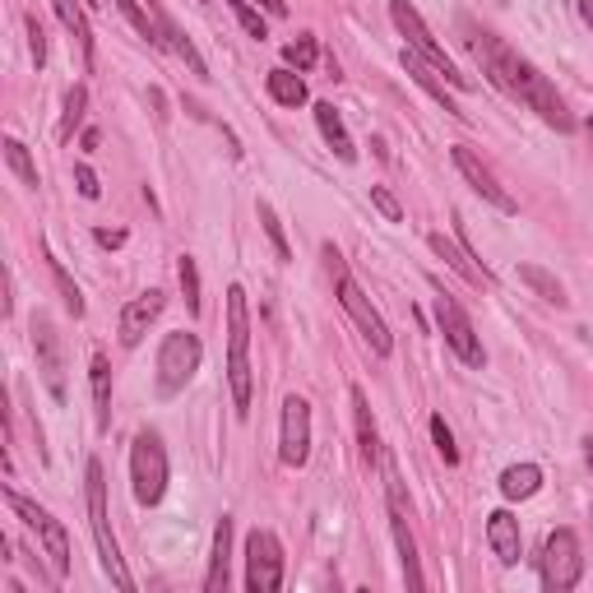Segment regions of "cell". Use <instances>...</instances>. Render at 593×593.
Here are the masks:
<instances>
[{"instance_id":"obj_36","label":"cell","mask_w":593,"mask_h":593,"mask_svg":"<svg viewBox=\"0 0 593 593\" xmlns=\"http://www.w3.org/2000/svg\"><path fill=\"white\" fill-rule=\"evenodd\" d=\"M432 440H436V455H440L445 463H459V450H455V432L445 427V417H440V413L432 417Z\"/></svg>"},{"instance_id":"obj_34","label":"cell","mask_w":593,"mask_h":593,"mask_svg":"<svg viewBox=\"0 0 593 593\" xmlns=\"http://www.w3.org/2000/svg\"><path fill=\"white\" fill-rule=\"evenodd\" d=\"M315 56H321L315 37H296V42H288V47H283V60H288V66H296V70H311Z\"/></svg>"},{"instance_id":"obj_30","label":"cell","mask_w":593,"mask_h":593,"mask_svg":"<svg viewBox=\"0 0 593 593\" xmlns=\"http://www.w3.org/2000/svg\"><path fill=\"white\" fill-rule=\"evenodd\" d=\"M260 223H265V237L273 242V256H279L283 265L292 260V246H288V232H283V223H279V214H273V204H265L260 200Z\"/></svg>"},{"instance_id":"obj_18","label":"cell","mask_w":593,"mask_h":593,"mask_svg":"<svg viewBox=\"0 0 593 593\" xmlns=\"http://www.w3.org/2000/svg\"><path fill=\"white\" fill-rule=\"evenodd\" d=\"M486 542H492V552L501 566H515L519 552H524V538H519V519L511 511H492L486 515Z\"/></svg>"},{"instance_id":"obj_15","label":"cell","mask_w":593,"mask_h":593,"mask_svg":"<svg viewBox=\"0 0 593 593\" xmlns=\"http://www.w3.org/2000/svg\"><path fill=\"white\" fill-rule=\"evenodd\" d=\"M148 14H154V33H158V47H167L172 56L186 60V70L195 75V79H209V66H204V56L195 52V42H190L181 29H177V19L167 14L163 5H148Z\"/></svg>"},{"instance_id":"obj_12","label":"cell","mask_w":593,"mask_h":593,"mask_svg":"<svg viewBox=\"0 0 593 593\" xmlns=\"http://www.w3.org/2000/svg\"><path fill=\"white\" fill-rule=\"evenodd\" d=\"M33 353H37V376L47 385V394L56 404H66V348H60V334L42 311L33 315Z\"/></svg>"},{"instance_id":"obj_9","label":"cell","mask_w":593,"mask_h":593,"mask_svg":"<svg viewBox=\"0 0 593 593\" xmlns=\"http://www.w3.org/2000/svg\"><path fill=\"white\" fill-rule=\"evenodd\" d=\"M131 482L139 505H158L167 492V450L154 432H139L131 445Z\"/></svg>"},{"instance_id":"obj_27","label":"cell","mask_w":593,"mask_h":593,"mask_svg":"<svg viewBox=\"0 0 593 593\" xmlns=\"http://www.w3.org/2000/svg\"><path fill=\"white\" fill-rule=\"evenodd\" d=\"M519 279L528 283V288H534L538 296H542V302H552V306H566V288L552 279V273H547V269H538V265H519Z\"/></svg>"},{"instance_id":"obj_6","label":"cell","mask_w":593,"mask_h":593,"mask_svg":"<svg viewBox=\"0 0 593 593\" xmlns=\"http://www.w3.org/2000/svg\"><path fill=\"white\" fill-rule=\"evenodd\" d=\"M5 501H10V511L42 538V552H47V561H52V575H56V580H66V575H70V538H66V524L52 519L37 501L19 496L14 486H5Z\"/></svg>"},{"instance_id":"obj_35","label":"cell","mask_w":593,"mask_h":593,"mask_svg":"<svg viewBox=\"0 0 593 593\" xmlns=\"http://www.w3.org/2000/svg\"><path fill=\"white\" fill-rule=\"evenodd\" d=\"M112 5H116L125 19H131V29H135V33H144L148 42H158V33H154V14L139 10V0H112Z\"/></svg>"},{"instance_id":"obj_3","label":"cell","mask_w":593,"mask_h":593,"mask_svg":"<svg viewBox=\"0 0 593 593\" xmlns=\"http://www.w3.org/2000/svg\"><path fill=\"white\" fill-rule=\"evenodd\" d=\"M325 260H329V273H334V292H338V306L348 311V321L357 325V334L371 344V353L376 357H390L394 353V338H390V325L380 321V311L371 306V296L357 288V279L348 273V265H344V256H338L334 246H325Z\"/></svg>"},{"instance_id":"obj_40","label":"cell","mask_w":593,"mask_h":593,"mask_svg":"<svg viewBox=\"0 0 593 593\" xmlns=\"http://www.w3.org/2000/svg\"><path fill=\"white\" fill-rule=\"evenodd\" d=\"M93 237H98V246H108V250L125 246V232H121V227H116V232H112V227H98V232H93Z\"/></svg>"},{"instance_id":"obj_44","label":"cell","mask_w":593,"mask_h":593,"mask_svg":"<svg viewBox=\"0 0 593 593\" xmlns=\"http://www.w3.org/2000/svg\"><path fill=\"white\" fill-rule=\"evenodd\" d=\"M584 131H589V135H593V121H589V125H584Z\"/></svg>"},{"instance_id":"obj_16","label":"cell","mask_w":593,"mask_h":593,"mask_svg":"<svg viewBox=\"0 0 593 593\" xmlns=\"http://www.w3.org/2000/svg\"><path fill=\"white\" fill-rule=\"evenodd\" d=\"M158 315H163V292L158 288L131 296V302L121 306V344L125 348H139V338L148 334V325H154Z\"/></svg>"},{"instance_id":"obj_21","label":"cell","mask_w":593,"mask_h":593,"mask_svg":"<svg viewBox=\"0 0 593 593\" xmlns=\"http://www.w3.org/2000/svg\"><path fill=\"white\" fill-rule=\"evenodd\" d=\"M353 422H357V440H362V459L367 463H380V459H385V445H380L376 417H371V404H367L362 390H353Z\"/></svg>"},{"instance_id":"obj_23","label":"cell","mask_w":593,"mask_h":593,"mask_svg":"<svg viewBox=\"0 0 593 593\" xmlns=\"http://www.w3.org/2000/svg\"><path fill=\"white\" fill-rule=\"evenodd\" d=\"M89 380H93V413H98V432H108L112 427V367H108V357L93 353V362H89Z\"/></svg>"},{"instance_id":"obj_19","label":"cell","mask_w":593,"mask_h":593,"mask_svg":"<svg viewBox=\"0 0 593 593\" xmlns=\"http://www.w3.org/2000/svg\"><path fill=\"white\" fill-rule=\"evenodd\" d=\"M52 10L66 24V33L79 42L83 66H93V29H89V14H83V0H52Z\"/></svg>"},{"instance_id":"obj_2","label":"cell","mask_w":593,"mask_h":593,"mask_svg":"<svg viewBox=\"0 0 593 593\" xmlns=\"http://www.w3.org/2000/svg\"><path fill=\"white\" fill-rule=\"evenodd\" d=\"M227 385H232V409L237 417L250 413V306L246 288H227Z\"/></svg>"},{"instance_id":"obj_7","label":"cell","mask_w":593,"mask_h":593,"mask_svg":"<svg viewBox=\"0 0 593 593\" xmlns=\"http://www.w3.org/2000/svg\"><path fill=\"white\" fill-rule=\"evenodd\" d=\"M200 362H204V344L195 334H167L163 338V348H158V394L163 399H172V394H181L190 380H195V371H200Z\"/></svg>"},{"instance_id":"obj_37","label":"cell","mask_w":593,"mask_h":593,"mask_svg":"<svg viewBox=\"0 0 593 593\" xmlns=\"http://www.w3.org/2000/svg\"><path fill=\"white\" fill-rule=\"evenodd\" d=\"M24 24H29V52H33V66L42 70V66H47V33H42V24H37V14H29V19H24Z\"/></svg>"},{"instance_id":"obj_4","label":"cell","mask_w":593,"mask_h":593,"mask_svg":"<svg viewBox=\"0 0 593 593\" xmlns=\"http://www.w3.org/2000/svg\"><path fill=\"white\" fill-rule=\"evenodd\" d=\"M83 492H89V528H93V542H98V561L102 570L116 580V589L131 593L135 580H131V570H125L121 561V547L112 538V511H108V478H102V463L89 459V469H83Z\"/></svg>"},{"instance_id":"obj_22","label":"cell","mask_w":593,"mask_h":593,"mask_svg":"<svg viewBox=\"0 0 593 593\" xmlns=\"http://www.w3.org/2000/svg\"><path fill=\"white\" fill-rule=\"evenodd\" d=\"M315 125H321V135H325V144L334 148L344 163H357V148H353V139H348V131H344V116L334 112V102H315Z\"/></svg>"},{"instance_id":"obj_39","label":"cell","mask_w":593,"mask_h":593,"mask_svg":"<svg viewBox=\"0 0 593 593\" xmlns=\"http://www.w3.org/2000/svg\"><path fill=\"white\" fill-rule=\"evenodd\" d=\"M75 181H79V195L83 200H98L102 195V186H98V177L89 172V167H75Z\"/></svg>"},{"instance_id":"obj_29","label":"cell","mask_w":593,"mask_h":593,"mask_svg":"<svg viewBox=\"0 0 593 593\" xmlns=\"http://www.w3.org/2000/svg\"><path fill=\"white\" fill-rule=\"evenodd\" d=\"M5 163H10V172L24 181L29 190H37V163H33V154L19 139H5Z\"/></svg>"},{"instance_id":"obj_42","label":"cell","mask_w":593,"mask_h":593,"mask_svg":"<svg viewBox=\"0 0 593 593\" xmlns=\"http://www.w3.org/2000/svg\"><path fill=\"white\" fill-rule=\"evenodd\" d=\"M580 19H584V24L593 29V0H580Z\"/></svg>"},{"instance_id":"obj_1","label":"cell","mask_w":593,"mask_h":593,"mask_svg":"<svg viewBox=\"0 0 593 593\" xmlns=\"http://www.w3.org/2000/svg\"><path fill=\"white\" fill-rule=\"evenodd\" d=\"M473 52L482 60V75L492 79L505 98L524 102V108H534L547 125H557V131H575V116H570L566 98L552 89V79H547L534 60H524L519 52H511L496 33H473Z\"/></svg>"},{"instance_id":"obj_11","label":"cell","mask_w":593,"mask_h":593,"mask_svg":"<svg viewBox=\"0 0 593 593\" xmlns=\"http://www.w3.org/2000/svg\"><path fill=\"white\" fill-rule=\"evenodd\" d=\"M283 584V542L269 534V528H256L246 538V589L250 593H273Z\"/></svg>"},{"instance_id":"obj_20","label":"cell","mask_w":593,"mask_h":593,"mask_svg":"<svg viewBox=\"0 0 593 593\" xmlns=\"http://www.w3.org/2000/svg\"><path fill=\"white\" fill-rule=\"evenodd\" d=\"M227 557H232V519L223 515L219 528H214V557H209L204 593H227Z\"/></svg>"},{"instance_id":"obj_28","label":"cell","mask_w":593,"mask_h":593,"mask_svg":"<svg viewBox=\"0 0 593 593\" xmlns=\"http://www.w3.org/2000/svg\"><path fill=\"white\" fill-rule=\"evenodd\" d=\"M47 269H52V279H56V292H60V302H66V311H70L75 321H79V315H83V292L75 288V279L66 273V265H60V260L52 256V250H47Z\"/></svg>"},{"instance_id":"obj_17","label":"cell","mask_w":593,"mask_h":593,"mask_svg":"<svg viewBox=\"0 0 593 593\" xmlns=\"http://www.w3.org/2000/svg\"><path fill=\"white\" fill-rule=\"evenodd\" d=\"M427 246H432L436 256H440L445 265H450V269L459 273L463 283H473V288H492V283H496V279H492V269H486L482 260H473L469 250H463L459 242H450V237H445V232H432V237H427Z\"/></svg>"},{"instance_id":"obj_43","label":"cell","mask_w":593,"mask_h":593,"mask_svg":"<svg viewBox=\"0 0 593 593\" xmlns=\"http://www.w3.org/2000/svg\"><path fill=\"white\" fill-rule=\"evenodd\" d=\"M584 455H589V469H593V436H584Z\"/></svg>"},{"instance_id":"obj_24","label":"cell","mask_w":593,"mask_h":593,"mask_svg":"<svg viewBox=\"0 0 593 593\" xmlns=\"http://www.w3.org/2000/svg\"><path fill=\"white\" fill-rule=\"evenodd\" d=\"M265 89H269V98L279 102V108H302V102H306L302 70H269L265 75Z\"/></svg>"},{"instance_id":"obj_13","label":"cell","mask_w":593,"mask_h":593,"mask_svg":"<svg viewBox=\"0 0 593 593\" xmlns=\"http://www.w3.org/2000/svg\"><path fill=\"white\" fill-rule=\"evenodd\" d=\"M279 459L288 469H302L311 459V404L302 394L283 399V432H279Z\"/></svg>"},{"instance_id":"obj_26","label":"cell","mask_w":593,"mask_h":593,"mask_svg":"<svg viewBox=\"0 0 593 593\" xmlns=\"http://www.w3.org/2000/svg\"><path fill=\"white\" fill-rule=\"evenodd\" d=\"M404 70H409V75H413V79L422 83V89H427V93H432V98L440 102V108H445V112H455V116H463V112L455 108V98H450V93H445V83L436 79V70H432V66H427V60H422V56H413L409 47H404Z\"/></svg>"},{"instance_id":"obj_5","label":"cell","mask_w":593,"mask_h":593,"mask_svg":"<svg viewBox=\"0 0 593 593\" xmlns=\"http://www.w3.org/2000/svg\"><path fill=\"white\" fill-rule=\"evenodd\" d=\"M390 19H394V29L409 37V52L427 60V66H432L436 75H445V83H450V89H459V93H469V89H473V79L455 66L450 52H445L440 42H436V33H432L427 24H422V14L409 5V0H390Z\"/></svg>"},{"instance_id":"obj_41","label":"cell","mask_w":593,"mask_h":593,"mask_svg":"<svg viewBox=\"0 0 593 593\" xmlns=\"http://www.w3.org/2000/svg\"><path fill=\"white\" fill-rule=\"evenodd\" d=\"M260 5H265L273 19H283V14H288V0H260Z\"/></svg>"},{"instance_id":"obj_10","label":"cell","mask_w":593,"mask_h":593,"mask_svg":"<svg viewBox=\"0 0 593 593\" xmlns=\"http://www.w3.org/2000/svg\"><path fill=\"white\" fill-rule=\"evenodd\" d=\"M580 575H584V552L575 528H552L542 542V584L552 593H566L580 584Z\"/></svg>"},{"instance_id":"obj_31","label":"cell","mask_w":593,"mask_h":593,"mask_svg":"<svg viewBox=\"0 0 593 593\" xmlns=\"http://www.w3.org/2000/svg\"><path fill=\"white\" fill-rule=\"evenodd\" d=\"M83 108H89V89L83 83H75V89L66 93V116H60V139L75 135V125L83 121Z\"/></svg>"},{"instance_id":"obj_32","label":"cell","mask_w":593,"mask_h":593,"mask_svg":"<svg viewBox=\"0 0 593 593\" xmlns=\"http://www.w3.org/2000/svg\"><path fill=\"white\" fill-rule=\"evenodd\" d=\"M177 279H181V292H186L190 315H200V269H195V260H190V256L177 260Z\"/></svg>"},{"instance_id":"obj_14","label":"cell","mask_w":593,"mask_h":593,"mask_svg":"<svg viewBox=\"0 0 593 593\" xmlns=\"http://www.w3.org/2000/svg\"><path fill=\"white\" fill-rule=\"evenodd\" d=\"M455 167H459V177L463 181H469L473 190H478V195L486 200V204H492V209H501V214H515V195H511V190H505L501 181H496V172H492V167H486L478 154H473V148H455Z\"/></svg>"},{"instance_id":"obj_38","label":"cell","mask_w":593,"mask_h":593,"mask_svg":"<svg viewBox=\"0 0 593 593\" xmlns=\"http://www.w3.org/2000/svg\"><path fill=\"white\" fill-rule=\"evenodd\" d=\"M371 204L380 209V214H385V223H404V209H399V200L390 195L385 186H371Z\"/></svg>"},{"instance_id":"obj_8","label":"cell","mask_w":593,"mask_h":593,"mask_svg":"<svg viewBox=\"0 0 593 593\" xmlns=\"http://www.w3.org/2000/svg\"><path fill=\"white\" fill-rule=\"evenodd\" d=\"M432 311H436V329L445 334V344L455 348V357L463 367H482L486 362V353H482V338L469 321V311L459 306V296L455 292H436L432 296Z\"/></svg>"},{"instance_id":"obj_25","label":"cell","mask_w":593,"mask_h":593,"mask_svg":"<svg viewBox=\"0 0 593 593\" xmlns=\"http://www.w3.org/2000/svg\"><path fill=\"white\" fill-rule=\"evenodd\" d=\"M542 486V469L538 463H511V469L501 473V496L505 501H528Z\"/></svg>"},{"instance_id":"obj_33","label":"cell","mask_w":593,"mask_h":593,"mask_svg":"<svg viewBox=\"0 0 593 593\" xmlns=\"http://www.w3.org/2000/svg\"><path fill=\"white\" fill-rule=\"evenodd\" d=\"M227 5H232V14H237V24H242V29L250 33V37H256V42H265V37H269V29H265L260 10L250 5V0H227Z\"/></svg>"}]
</instances>
